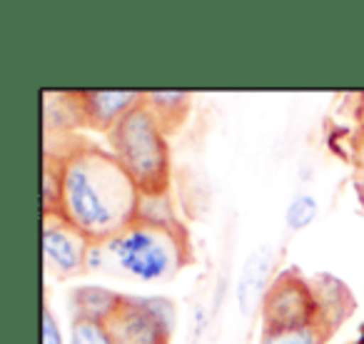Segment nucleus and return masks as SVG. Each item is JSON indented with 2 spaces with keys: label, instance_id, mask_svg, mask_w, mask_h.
Segmentation results:
<instances>
[{
  "label": "nucleus",
  "instance_id": "nucleus-8",
  "mask_svg": "<svg viewBox=\"0 0 364 344\" xmlns=\"http://www.w3.org/2000/svg\"><path fill=\"white\" fill-rule=\"evenodd\" d=\"M274 259H277V252L272 244H259L245 259L237 279V309L245 317H252L262 307L264 294L274 279Z\"/></svg>",
  "mask_w": 364,
  "mask_h": 344
},
{
  "label": "nucleus",
  "instance_id": "nucleus-15",
  "mask_svg": "<svg viewBox=\"0 0 364 344\" xmlns=\"http://www.w3.org/2000/svg\"><path fill=\"white\" fill-rule=\"evenodd\" d=\"M43 344H65V337H63V329L55 319V312H53L48 297L43 299Z\"/></svg>",
  "mask_w": 364,
  "mask_h": 344
},
{
  "label": "nucleus",
  "instance_id": "nucleus-16",
  "mask_svg": "<svg viewBox=\"0 0 364 344\" xmlns=\"http://www.w3.org/2000/svg\"><path fill=\"white\" fill-rule=\"evenodd\" d=\"M359 339H362V342H364V324H362V332H359Z\"/></svg>",
  "mask_w": 364,
  "mask_h": 344
},
{
  "label": "nucleus",
  "instance_id": "nucleus-2",
  "mask_svg": "<svg viewBox=\"0 0 364 344\" xmlns=\"http://www.w3.org/2000/svg\"><path fill=\"white\" fill-rule=\"evenodd\" d=\"M193 259L185 225L150 222L137 217L102 244H92L90 272H112L135 282H167Z\"/></svg>",
  "mask_w": 364,
  "mask_h": 344
},
{
  "label": "nucleus",
  "instance_id": "nucleus-4",
  "mask_svg": "<svg viewBox=\"0 0 364 344\" xmlns=\"http://www.w3.org/2000/svg\"><path fill=\"white\" fill-rule=\"evenodd\" d=\"M175 324L172 299L122 294L120 307L107 319V332L115 344H170Z\"/></svg>",
  "mask_w": 364,
  "mask_h": 344
},
{
  "label": "nucleus",
  "instance_id": "nucleus-7",
  "mask_svg": "<svg viewBox=\"0 0 364 344\" xmlns=\"http://www.w3.org/2000/svg\"><path fill=\"white\" fill-rule=\"evenodd\" d=\"M145 92L140 90H80L77 105H80L82 125L92 130L110 132L125 115H130L137 105H142Z\"/></svg>",
  "mask_w": 364,
  "mask_h": 344
},
{
  "label": "nucleus",
  "instance_id": "nucleus-3",
  "mask_svg": "<svg viewBox=\"0 0 364 344\" xmlns=\"http://www.w3.org/2000/svg\"><path fill=\"white\" fill-rule=\"evenodd\" d=\"M107 142H110V152L117 157L122 170L130 175L142 195L170 193L172 162L167 130L147 110L145 102L107 132Z\"/></svg>",
  "mask_w": 364,
  "mask_h": 344
},
{
  "label": "nucleus",
  "instance_id": "nucleus-6",
  "mask_svg": "<svg viewBox=\"0 0 364 344\" xmlns=\"http://www.w3.org/2000/svg\"><path fill=\"white\" fill-rule=\"evenodd\" d=\"M92 244L60 213H43V259L58 279H75L90 272L87 257Z\"/></svg>",
  "mask_w": 364,
  "mask_h": 344
},
{
  "label": "nucleus",
  "instance_id": "nucleus-1",
  "mask_svg": "<svg viewBox=\"0 0 364 344\" xmlns=\"http://www.w3.org/2000/svg\"><path fill=\"white\" fill-rule=\"evenodd\" d=\"M55 157L60 165L58 213L90 242H107L135 222L142 193L110 150L80 140L63 147Z\"/></svg>",
  "mask_w": 364,
  "mask_h": 344
},
{
  "label": "nucleus",
  "instance_id": "nucleus-12",
  "mask_svg": "<svg viewBox=\"0 0 364 344\" xmlns=\"http://www.w3.org/2000/svg\"><path fill=\"white\" fill-rule=\"evenodd\" d=\"M317 215H319L317 198L309 193H299L289 200L287 210H284V222H287V227L292 232H299V230H307L317 220Z\"/></svg>",
  "mask_w": 364,
  "mask_h": 344
},
{
  "label": "nucleus",
  "instance_id": "nucleus-14",
  "mask_svg": "<svg viewBox=\"0 0 364 344\" xmlns=\"http://www.w3.org/2000/svg\"><path fill=\"white\" fill-rule=\"evenodd\" d=\"M68 344H115V342H112L110 332H107V324L82 319V317H73Z\"/></svg>",
  "mask_w": 364,
  "mask_h": 344
},
{
  "label": "nucleus",
  "instance_id": "nucleus-10",
  "mask_svg": "<svg viewBox=\"0 0 364 344\" xmlns=\"http://www.w3.org/2000/svg\"><path fill=\"white\" fill-rule=\"evenodd\" d=\"M142 102L157 117V122L170 132L172 127H177L185 120L190 105H193V95L185 90H152L145 92Z\"/></svg>",
  "mask_w": 364,
  "mask_h": 344
},
{
  "label": "nucleus",
  "instance_id": "nucleus-13",
  "mask_svg": "<svg viewBox=\"0 0 364 344\" xmlns=\"http://www.w3.org/2000/svg\"><path fill=\"white\" fill-rule=\"evenodd\" d=\"M60 210V165L53 152H46L43 165V213Z\"/></svg>",
  "mask_w": 364,
  "mask_h": 344
},
{
  "label": "nucleus",
  "instance_id": "nucleus-11",
  "mask_svg": "<svg viewBox=\"0 0 364 344\" xmlns=\"http://www.w3.org/2000/svg\"><path fill=\"white\" fill-rule=\"evenodd\" d=\"M339 324L329 317H319L304 327L294 329H262L257 344H324L334 334Z\"/></svg>",
  "mask_w": 364,
  "mask_h": 344
},
{
  "label": "nucleus",
  "instance_id": "nucleus-17",
  "mask_svg": "<svg viewBox=\"0 0 364 344\" xmlns=\"http://www.w3.org/2000/svg\"><path fill=\"white\" fill-rule=\"evenodd\" d=\"M354 344H364V342H362V339H357V342H354Z\"/></svg>",
  "mask_w": 364,
  "mask_h": 344
},
{
  "label": "nucleus",
  "instance_id": "nucleus-5",
  "mask_svg": "<svg viewBox=\"0 0 364 344\" xmlns=\"http://www.w3.org/2000/svg\"><path fill=\"white\" fill-rule=\"evenodd\" d=\"M322 317L314 282L304 279L299 269L289 267L274 274L259 307L262 329H294Z\"/></svg>",
  "mask_w": 364,
  "mask_h": 344
},
{
  "label": "nucleus",
  "instance_id": "nucleus-9",
  "mask_svg": "<svg viewBox=\"0 0 364 344\" xmlns=\"http://www.w3.org/2000/svg\"><path fill=\"white\" fill-rule=\"evenodd\" d=\"M122 294L110 287H100V284H82L70 294V307L73 317L92 319V322L107 324V319L115 314L120 307Z\"/></svg>",
  "mask_w": 364,
  "mask_h": 344
}]
</instances>
